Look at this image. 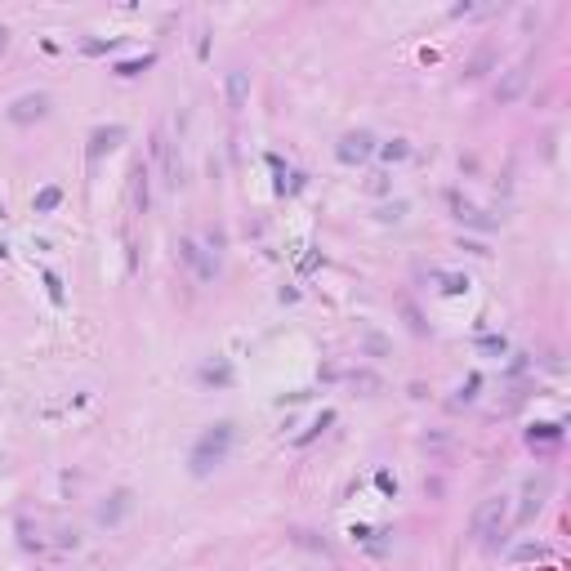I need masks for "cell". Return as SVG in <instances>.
Listing matches in <instances>:
<instances>
[{
  "mask_svg": "<svg viewBox=\"0 0 571 571\" xmlns=\"http://www.w3.org/2000/svg\"><path fill=\"white\" fill-rule=\"evenodd\" d=\"M232 438H237L232 419L210 424V429L192 442V451H188V473H192V478H210L214 468H224V464H228V451H232Z\"/></svg>",
  "mask_w": 571,
  "mask_h": 571,
  "instance_id": "1",
  "label": "cell"
},
{
  "mask_svg": "<svg viewBox=\"0 0 571 571\" xmlns=\"http://www.w3.org/2000/svg\"><path fill=\"white\" fill-rule=\"evenodd\" d=\"M505 523H509V496H486V500H478V509H473V535H478V545L496 549V535H505Z\"/></svg>",
  "mask_w": 571,
  "mask_h": 571,
  "instance_id": "2",
  "label": "cell"
},
{
  "mask_svg": "<svg viewBox=\"0 0 571 571\" xmlns=\"http://www.w3.org/2000/svg\"><path fill=\"white\" fill-rule=\"evenodd\" d=\"M375 147H379V143H375L371 130H348L344 139L335 143V157H340L344 165H366V161L375 157Z\"/></svg>",
  "mask_w": 571,
  "mask_h": 571,
  "instance_id": "3",
  "label": "cell"
},
{
  "mask_svg": "<svg viewBox=\"0 0 571 571\" xmlns=\"http://www.w3.org/2000/svg\"><path fill=\"white\" fill-rule=\"evenodd\" d=\"M49 116V94H23L9 103V121L14 125H31V121H45Z\"/></svg>",
  "mask_w": 571,
  "mask_h": 571,
  "instance_id": "4",
  "label": "cell"
},
{
  "mask_svg": "<svg viewBox=\"0 0 571 571\" xmlns=\"http://www.w3.org/2000/svg\"><path fill=\"white\" fill-rule=\"evenodd\" d=\"M130 509H134V491H125V486H121V491H112L103 505H98L94 518H98V527H121Z\"/></svg>",
  "mask_w": 571,
  "mask_h": 571,
  "instance_id": "5",
  "label": "cell"
},
{
  "mask_svg": "<svg viewBox=\"0 0 571 571\" xmlns=\"http://www.w3.org/2000/svg\"><path fill=\"white\" fill-rule=\"evenodd\" d=\"M157 161H161V174H165V188H179L183 183V165H179V157H174V143L165 139V130H157Z\"/></svg>",
  "mask_w": 571,
  "mask_h": 571,
  "instance_id": "6",
  "label": "cell"
},
{
  "mask_svg": "<svg viewBox=\"0 0 571 571\" xmlns=\"http://www.w3.org/2000/svg\"><path fill=\"white\" fill-rule=\"evenodd\" d=\"M545 496H549V473H540V478H527V486H523V509H518V518H523V523H531V518L540 513Z\"/></svg>",
  "mask_w": 571,
  "mask_h": 571,
  "instance_id": "7",
  "label": "cell"
},
{
  "mask_svg": "<svg viewBox=\"0 0 571 571\" xmlns=\"http://www.w3.org/2000/svg\"><path fill=\"white\" fill-rule=\"evenodd\" d=\"M179 255L192 263V273H197L201 281H214V273H219V263H214V259H210V255H206V250H201L192 237H183V241H179Z\"/></svg>",
  "mask_w": 571,
  "mask_h": 571,
  "instance_id": "8",
  "label": "cell"
},
{
  "mask_svg": "<svg viewBox=\"0 0 571 571\" xmlns=\"http://www.w3.org/2000/svg\"><path fill=\"white\" fill-rule=\"evenodd\" d=\"M246 94H250V72H246V67H232V72L224 76V98H228V108L241 112V108H246Z\"/></svg>",
  "mask_w": 571,
  "mask_h": 571,
  "instance_id": "9",
  "label": "cell"
},
{
  "mask_svg": "<svg viewBox=\"0 0 571 571\" xmlns=\"http://www.w3.org/2000/svg\"><path fill=\"white\" fill-rule=\"evenodd\" d=\"M527 76H531V72H527V63H518L513 72H509V76H505V80H500V85H496V103H513V98L523 94Z\"/></svg>",
  "mask_w": 571,
  "mask_h": 571,
  "instance_id": "10",
  "label": "cell"
},
{
  "mask_svg": "<svg viewBox=\"0 0 571 571\" xmlns=\"http://www.w3.org/2000/svg\"><path fill=\"white\" fill-rule=\"evenodd\" d=\"M562 442V424H531L527 429V446L531 451H553Z\"/></svg>",
  "mask_w": 571,
  "mask_h": 571,
  "instance_id": "11",
  "label": "cell"
},
{
  "mask_svg": "<svg viewBox=\"0 0 571 571\" xmlns=\"http://www.w3.org/2000/svg\"><path fill=\"white\" fill-rule=\"evenodd\" d=\"M125 139V125H108V130H94L90 134V161H98L103 152H112L116 143Z\"/></svg>",
  "mask_w": 571,
  "mask_h": 571,
  "instance_id": "12",
  "label": "cell"
},
{
  "mask_svg": "<svg viewBox=\"0 0 571 571\" xmlns=\"http://www.w3.org/2000/svg\"><path fill=\"white\" fill-rule=\"evenodd\" d=\"M451 206H456V219H460V224H473V228H482V232H491V228H496V219H486L482 210H473V206H464L460 197H451Z\"/></svg>",
  "mask_w": 571,
  "mask_h": 571,
  "instance_id": "13",
  "label": "cell"
},
{
  "mask_svg": "<svg viewBox=\"0 0 571 571\" xmlns=\"http://www.w3.org/2000/svg\"><path fill=\"white\" fill-rule=\"evenodd\" d=\"M201 384H206V389H210V384H219V389H228V384H232V366H201V375H197Z\"/></svg>",
  "mask_w": 571,
  "mask_h": 571,
  "instance_id": "14",
  "label": "cell"
},
{
  "mask_svg": "<svg viewBox=\"0 0 571 571\" xmlns=\"http://www.w3.org/2000/svg\"><path fill=\"white\" fill-rule=\"evenodd\" d=\"M58 201H63V188H54V183H49V188H41V192H36L31 210H36V214H49V210H58Z\"/></svg>",
  "mask_w": 571,
  "mask_h": 571,
  "instance_id": "15",
  "label": "cell"
},
{
  "mask_svg": "<svg viewBox=\"0 0 571 571\" xmlns=\"http://www.w3.org/2000/svg\"><path fill=\"white\" fill-rule=\"evenodd\" d=\"M152 63H157L152 54H143V58H125V63H116V67H112V72H116V76H125V80H130V76H143V72H147V67H152Z\"/></svg>",
  "mask_w": 571,
  "mask_h": 571,
  "instance_id": "16",
  "label": "cell"
},
{
  "mask_svg": "<svg viewBox=\"0 0 571 571\" xmlns=\"http://www.w3.org/2000/svg\"><path fill=\"white\" fill-rule=\"evenodd\" d=\"M478 352H486V357H505V352H509V340H505V335H482V340H478Z\"/></svg>",
  "mask_w": 571,
  "mask_h": 571,
  "instance_id": "17",
  "label": "cell"
},
{
  "mask_svg": "<svg viewBox=\"0 0 571 571\" xmlns=\"http://www.w3.org/2000/svg\"><path fill=\"white\" fill-rule=\"evenodd\" d=\"M375 152H379L384 161H407V157H411V147L402 143V139H393V143H384V147H375Z\"/></svg>",
  "mask_w": 571,
  "mask_h": 571,
  "instance_id": "18",
  "label": "cell"
},
{
  "mask_svg": "<svg viewBox=\"0 0 571 571\" xmlns=\"http://www.w3.org/2000/svg\"><path fill=\"white\" fill-rule=\"evenodd\" d=\"M134 206L147 210V170H143V165L134 170Z\"/></svg>",
  "mask_w": 571,
  "mask_h": 571,
  "instance_id": "19",
  "label": "cell"
},
{
  "mask_svg": "<svg viewBox=\"0 0 571 571\" xmlns=\"http://www.w3.org/2000/svg\"><path fill=\"white\" fill-rule=\"evenodd\" d=\"M330 419H335V411H322V415H317V419H313V429H304V433H299V438H295V442H299V446H304V442H313V438H317V433H322V429L330 424Z\"/></svg>",
  "mask_w": 571,
  "mask_h": 571,
  "instance_id": "20",
  "label": "cell"
},
{
  "mask_svg": "<svg viewBox=\"0 0 571 571\" xmlns=\"http://www.w3.org/2000/svg\"><path fill=\"white\" fill-rule=\"evenodd\" d=\"M442 290L446 295H464L468 290V277L464 273H442Z\"/></svg>",
  "mask_w": 571,
  "mask_h": 571,
  "instance_id": "21",
  "label": "cell"
},
{
  "mask_svg": "<svg viewBox=\"0 0 571 571\" xmlns=\"http://www.w3.org/2000/svg\"><path fill=\"white\" fill-rule=\"evenodd\" d=\"M366 352H371V357H384V352H389V340L375 335V330H366Z\"/></svg>",
  "mask_w": 571,
  "mask_h": 571,
  "instance_id": "22",
  "label": "cell"
},
{
  "mask_svg": "<svg viewBox=\"0 0 571 571\" xmlns=\"http://www.w3.org/2000/svg\"><path fill=\"white\" fill-rule=\"evenodd\" d=\"M45 286H49V299L63 304V281H58V273H45Z\"/></svg>",
  "mask_w": 571,
  "mask_h": 571,
  "instance_id": "23",
  "label": "cell"
},
{
  "mask_svg": "<svg viewBox=\"0 0 571 571\" xmlns=\"http://www.w3.org/2000/svg\"><path fill=\"white\" fill-rule=\"evenodd\" d=\"M268 170L277 174V188L286 192V165H281V157H273V152H268Z\"/></svg>",
  "mask_w": 571,
  "mask_h": 571,
  "instance_id": "24",
  "label": "cell"
},
{
  "mask_svg": "<svg viewBox=\"0 0 571 571\" xmlns=\"http://www.w3.org/2000/svg\"><path fill=\"white\" fill-rule=\"evenodd\" d=\"M478 389H482V375H468V384L460 389V397H464V402H473V397H478Z\"/></svg>",
  "mask_w": 571,
  "mask_h": 571,
  "instance_id": "25",
  "label": "cell"
},
{
  "mask_svg": "<svg viewBox=\"0 0 571 571\" xmlns=\"http://www.w3.org/2000/svg\"><path fill=\"white\" fill-rule=\"evenodd\" d=\"M402 313L411 317V330H415V335H424V330H429L424 322H419V313H415V304H402Z\"/></svg>",
  "mask_w": 571,
  "mask_h": 571,
  "instance_id": "26",
  "label": "cell"
},
{
  "mask_svg": "<svg viewBox=\"0 0 571 571\" xmlns=\"http://www.w3.org/2000/svg\"><path fill=\"white\" fill-rule=\"evenodd\" d=\"M518 558H545V545H523V549H518Z\"/></svg>",
  "mask_w": 571,
  "mask_h": 571,
  "instance_id": "27",
  "label": "cell"
},
{
  "mask_svg": "<svg viewBox=\"0 0 571 571\" xmlns=\"http://www.w3.org/2000/svg\"><path fill=\"white\" fill-rule=\"evenodd\" d=\"M375 486H379V491H389V496H393V491H397V482H393V478H389V473H375Z\"/></svg>",
  "mask_w": 571,
  "mask_h": 571,
  "instance_id": "28",
  "label": "cell"
},
{
  "mask_svg": "<svg viewBox=\"0 0 571 571\" xmlns=\"http://www.w3.org/2000/svg\"><path fill=\"white\" fill-rule=\"evenodd\" d=\"M352 384H357V389H379L375 375H352Z\"/></svg>",
  "mask_w": 571,
  "mask_h": 571,
  "instance_id": "29",
  "label": "cell"
},
{
  "mask_svg": "<svg viewBox=\"0 0 571 571\" xmlns=\"http://www.w3.org/2000/svg\"><path fill=\"white\" fill-rule=\"evenodd\" d=\"M317 259H322L317 250H313V255H304V263H299V273H313V268H317Z\"/></svg>",
  "mask_w": 571,
  "mask_h": 571,
  "instance_id": "30",
  "label": "cell"
},
{
  "mask_svg": "<svg viewBox=\"0 0 571 571\" xmlns=\"http://www.w3.org/2000/svg\"><path fill=\"white\" fill-rule=\"evenodd\" d=\"M5 41H9V31H5V27H0V49H5Z\"/></svg>",
  "mask_w": 571,
  "mask_h": 571,
  "instance_id": "31",
  "label": "cell"
}]
</instances>
